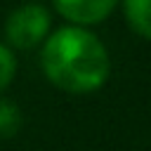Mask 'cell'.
<instances>
[{
    "label": "cell",
    "instance_id": "1",
    "mask_svg": "<svg viewBox=\"0 0 151 151\" xmlns=\"http://www.w3.org/2000/svg\"><path fill=\"white\" fill-rule=\"evenodd\" d=\"M109 68L104 45L83 28H59L42 47L45 76L66 92H92L101 87Z\"/></svg>",
    "mask_w": 151,
    "mask_h": 151
},
{
    "label": "cell",
    "instance_id": "2",
    "mask_svg": "<svg viewBox=\"0 0 151 151\" xmlns=\"http://www.w3.org/2000/svg\"><path fill=\"white\" fill-rule=\"evenodd\" d=\"M47 28H50V14L40 5H24V7L14 9L5 26L9 42L21 50L38 45L45 38Z\"/></svg>",
    "mask_w": 151,
    "mask_h": 151
},
{
    "label": "cell",
    "instance_id": "3",
    "mask_svg": "<svg viewBox=\"0 0 151 151\" xmlns=\"http://www.w3.org/2000/svg\"><path fill=\"white\" fill-rule=\"evenodd\" d=\"M57 9L76 24H97L116 5V0H54Z\"/></svg>",
    "mask_w": 151,
    "mask_h": 151
},
{
    "label": "cell",
    "instance_id": "4",
    "mask_svg": "<svg viewBox=\"0 0 151 151\" xmlns=\"http://www.w3.org/2000/svg\"><path fill=\"white\" fill-rule=\"evenodd\" d=\"M127 24L144 38H151V0H123Z\"/></svg>",
    "mask_w": 151,
    "mask_h": 151
},
{
    "label": "cell",
    "instance_id": "5",
    "mask_svg": "<svg viewBox=\"0 0 151 151\" xmlns=\"http://www.w3.org/2000/svg\"><path fill=\"white\" fill-rule=\"evenodd\" d=\"M19 127H21V111L17 109L14 101L0 99V137L9 139L19 132Z\"/></svg>",
    "mask_w": 151,
    "mask_h": 151
},
{
    "label": "cell",
    "instance_id": "6",
    "mask_svg": "<svg viewBox=\"0 0 151 151\" xmlns=\"http://www.w3.org/2000/svg\"><path fill=\"white\" fill-rule=\"evenodd\" d=\"M14 54L5 47V45H0V90H5L7 85H9V80H12V76H14Z\"/></svg>",
    "mask_w": 151,
    "mask_h": 151
}]
</instances>
